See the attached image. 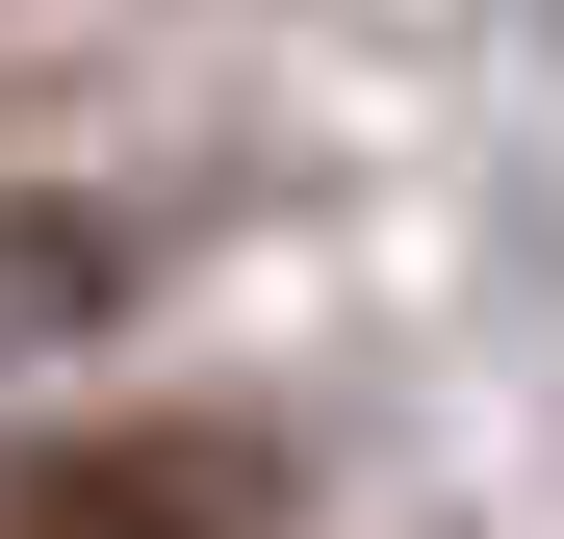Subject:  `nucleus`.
<instances>
[{
    "label": "nucleus",
    "mask_w": 564,
    "mask_h": 539,
    "mask_svg": "<svg viewBox=\"0 0 564 539\" xmlns=\"http://www.w3.org/2000/svg\"><path fill=\"white\" fill-rule=\"evenodd\" d=\"M52 309H104V231L77 206H0V334H52Z\"/></svg>",
    "instance_id": "2"
},
{
    "label": "nucleus",
    "mask_w": 564,
    "mask_h": 539,
    "mask_svg": "<svg viewBox=\"0 0 564 539\" xmlns=\"http://www.w3.org/2000/svg\"><path fill=\"white\" fill-rule=\"evenodd\" d=\"M257 514H282L257 411H104V436H26L0 463V539H257Z\"/></svg>",
    "instance_id": "1"
}]
</instances>
